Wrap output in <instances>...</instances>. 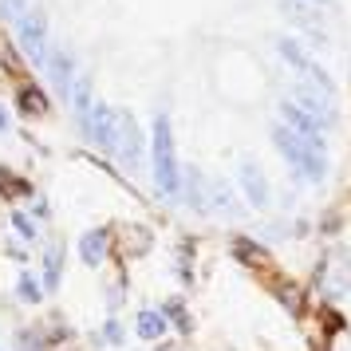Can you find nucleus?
<instances>
[{
	"label": "nucleus",
	"mask_w": 351,
	"mask_h": 351,
	"mask_svg": "<svg viewBox=\"0 0 351 351\" xmlns=\"http://www.w3.org/2000/svg\"><path fill=\"white\" fill-rule=\"evenodd\" d=\"M16 296L24 304H40V300H44V285H40V276H36V272H20V276H16Z\"/></svg>",
	"instance_id": "17"
},
{
	"label": "nucleus",
	"mask_w": 351,
	"mask_h": 351,
	"mask_svg": "<svg viewBox=\"0 0 351 351\" xmlns=\"http://www.w3.org/2000/svg\"><path fill=\"white\" fill-rule=\"evenodd\" d=\"M40 280H44L48 292H56V288L64 285V249H60V245H48V249H44V276H40Z\"/></svg>",
	"instance_id": "16"
},
{
	"label": "nucleus",
	"mask_w": 351,
	"mask_h": 351,
	"mask_svg": "<svg viewBox=\"0 0 351 351\" xmlns=\"http://www.w3.org/2000/svg\"><path fill=\"white\" fill-rule=\"evenodd\" d=\"M91 103H95V91H91V80H87V75H80V80H75V87H71V107H75V114H87L91 111Z\"/></svg>",
	"instance_id": "20"
},
{
	"label": "nucleus",
	"mask_w": 351,
	"mask_h": 351,
	"mask_svg": "<svg viewBox=\"0 0 351 351\" xmlns=\"http://www.w3.org/2000/svg\"><path fill=\"white\" fill-rule=\"evenodd\" d=\"M16 107H20L24 119H44V114L51 111V99H48V91H44L40 83L20 80L16 83Z\"/></svg>",
	"instance_id": "9"
},
{
	"label": "nucleus",
	"mask_w": 351,
	"mask_h": 351,
	"mask_svg": "<svg viewBox=\"0 0 351 351\" xmlns=\"http://www.w3.org/2000/svg\"><path fill=\"white\" fill-rule=\"evenodd\" d=\"M162 316H166V324L174 319V324L182 328V332H190V316H186V308H182L178 300H170V304H166V312H162Z\"/></svg>",
	"instance_id": "23"
},
{
	"label": "nucleus",
	"mask_w": 351,
	"mask_h": 351,
	"mask_svg": "<svg viewBox=\"0 0 351 351\" xmlns=\"http://www.w3.org/2000/svg\"><path fill=\"white\" fill-rule=\"evenodd\" d=\"M111 249H114L111 245V229H103V225H99V229H87V233L80 237V261L83 265H91V269H99V265L111 256Z\"/></svg>",
	"instance_id": "8"
},
{
	"label": "nucleus",
	"mask_w": 351,
	"mask_h": 351,
	"mask_svg": "<svg viewBox=\"0 0 351 351\" xmlns=\"http://www.w3.org/2000/svg\"><path fill=\"white\" fill-rule=\"evenodd\" d=\"M103 339H107V343H114V348H119V343H123V324H119V319H107V324H103Z\"/></svg>",
	"instance_id": "24"
},
{
	"label": "nucleus",
	"mask_w": 351,
	"mask_h": 351,
	"mask_svg": "<svg viewBox=\"0 0 351 351\" xmlns=\"http://www.w3.org/2000/svg\"><path fill=\"white\" fill-rule=\"evenodd\" d=\"M150 166H154V186L166 197H174L182 190V178H178V158H174V134H170V119L158 114L154 119V134H150Z\"/></svg>",
	"instance_id": "1"
},
{
	"label": "nucleus",
	"mask_w": 351,
	"mask_h": 351,
	"mask_svg": "<svg viewBox=\"0 0 351 351\" xmlns=\"http://www.w3.org/2000/svg\"><path fill=\"white\" fill-rule=\"evenodd\" d=\"M0 130H8V111L0 107Z\"/></svg>",
	"instance_id": "26"
},
{
	"label": "nucleus",
	"mask_w": 351,
	"mask_h": 351,
	"mask_svg": "<svg viewBox=\"0 0 351 351\" xmlns=\"http://www.w3.org/2000/svg\"><path fill=\"white\" fill-rule=\"evenodd\" d=\"M64 335H67V328L60 332V324L56 328H24V332L16 335V351H56L60 343H64Z\"/></svg>",
	"instance_id": "10"
},
{
	"label": "nucleus",
	"mask_w": 351,
	"mask_h": 351,
	"mask_svg": "<svg viewBox=\"0 0 351 351\" xmlns=\"http://www.w3.org/2000/svg\"><path fill=\"white\" fill-rule=\"evenodd\" d=\"M241 186H245V197H249L256 209L269 202V186H265V174H261L256 162H241Z\"/></svg>",
	"instance_id": "12"
},
{
	"label": "nucleus",
	"mask_w": 351,
	"mask_h": 351,
	"mask_svg": "<svg viewBox=\"0 0 351 351\" xmlns=\"http://www.w3.org/2000/svg\"><path fill=\"white\" fill-rule=\"evenodd\" d=\"M83 134L103 150V154H114V130H119V111H111L107 103H91V111L80 119Z\"/></svg>",
	"instance_id": "4"
},
{
	"label": "nucleus",
	"mask_w": 351,
	"mask_h": 351,
	"mask_svg": "<svg viewBox=\"0 0 351 351\" xmlns=\"http://www.w3.org/2000/svg\"><path fill=\"white\" fill-rule=\"evenodd\" d=\"M0 75H8V80H24L28 75V64H24V56H20V48L8 40V36L0 32Z\"/></svg>",
	"instance_id": "13"
},
{
	"label": "nucleus",
	"mask_w": 351,
	"mask_h": 351,
	"mask_svg": "<svg viewBox=\"0 0 351 351\" xmlns=\"http://www.w3.org/2000/svg\"><path fill=\"white\" fill-rule=\"evenodd\" d=\"M16 48L24 64H44L48 60V20L40 8H24L16 16Z\"/></svg>",
	"instance_id": "3"
},
{
	"label": "nucleus",
	"mask_w": 351,
	"mask_h": 351,
	"mask_svg": "<svg viewBox=\"0 0 351 351\" xmlns=\"http://www.w3.org/2000/svg\"><path fill=\"white\" fill-rule=\"evenodd\" d=\"M8 221H12V229H16V237H20V241H28V245L36 241V221L28 217V213L12 209V213H8Z\"/></svg>",
	"instance_id": "22"
},
{
	"label": "nucleus",
	"mask_w": 351,
	"mask_h": 351,
	"mask_svg": "<svg viewBox=\"0 0 351 351\" xmlns=\"http://www.w3.org/2000/svg\"><path fill=\"white\" fill-rule=\"evenodd\" d=\"M272 143H276V150L285 154L288 166H296V170L308 174V178H324V154H319L312 143H304L300 134H292L285 123L272 127Z\"/></svg>",
	"instance_id": "2"
},
{
	"label": "nucleus",
	"mask_w": 351,
	"mask_h": 351,
	"mask_svg": "<svg viewBox=\"0 0 351 351\" xmlns=\"http://www.w3.org/2000/svg\"><path fill=\"white\" fill-rule=\"evenodd\" d=\"M114 154L123 166H134L143 158V134H138V123L130 114H119V130H114Z\"/></svg>",
	"instance_id": "7"
},
{
	"label": "nucleus",
	"mask_w": 351,
	"mask_h": 351,
	"mask_svg": "<svg viewBox=\"0 0 351 351\" xmlns=\"http://www.w3.org/2000/svg\"><path fill=\"white\" fill-rule=\"evenodd\" d=\"M280 114H285V127L292 130V134H300L304 143H312L316 150H324V123H319L316 114H308L304 107H296V103H285Z\"/></svg>",
	"instance_id": "6"
},
{
	"label": "nucleus",
	"mask_w": 351,
	"mask_h": 351,
	"mask_svg": "<svg viewBox=\"0 0 351 351\" xmlns=\"http://www.w3.org/2000/svg\"><path fill=\"white\" fill-rule=\"evenodd\" d=\"M48 75H51V91L60 99H71V87H75V60L67 48H48Z\"/></svg>",
	"instance_id": "5"
},
{
	"label": "nucleus",
	"mask_w": 351,
	"mask_h": 351,
	"mask_svg": "<svg viewBox=\"0 0 351 351\" xmlns=\"http://www.w3.org/2000/svg\"><path fill=\"white\" fill-rule=\"evenodd\" d=\"M24 8H28V0H0V16L4 20H16Z\"/></svg>",
	"instance_id": "25"
},
{
	"label": "nucleus",
	"mask_w": 351,
	"mask_h": 351,
	"mask_svg": "<svg viewBox=\"0 0 351 351\" xmlns=\"http://www.w3.org/2000/svg\"><path fill=\"white\" fill-rule=\"evenodd\" d=\"M134 332H138V339H146V343H158L162 335H166V316H162L158 308H143L138 319H134Z\"/></svg>",
	"instance_id": "14"
},
{
	"label": "nucleus",
	"mask_w": 351,
	"mask_h": 351,
	"mask_svg": "<svg viewBox=\"0 0 351 351\" xmlns=\"http://www.w3.org/2000/svg\"><path fill=\"white\" fill-rule=\"evenodd\" d=\"M0 193L4 197H32V182L16 178L12 170H0Z\"/></svg>",
	"instance_id": "19"
},
{
	"label": "nucleus",
	"mask_w": 351,
	"mask_h": 351,
	"mask_svg": "<svg viewBox=\"0 0 351 351\" xmlns=\"http://www.w3.org/2000/svg\"><path fill=\"white\" fill-rule=\"evenodd\" d=\"M146 249H150V229H143V225H123L119 229V253L143 256Z\"/></svg>",
	"instance_id": "15"
},
{
	"label": "nucleus",
	"mask_w": 351,
	"mask_h": 351,
	"mask_svg": "<svg viewBox=\"0 0 351 351\" xmlns=\"http://www.w3.org/2000/svg\"><path fill=\"white\" fill-rule=\"evenodd\" d=\"M280 56H285V60L296 67V71H304L312 83H319V91H332V80H328V75H324V71H319V67L312 64V60H308V56H304L296 44H292V40H280Z\"/></svg>",
	"instance_id": "11"
},
{
	"label": "nucleus",
	"mask_w": 351,
	"mask_h": 351,
	"mask_svg": "<svg viewBox=\"0 0 351 351\" xmlns=\"http://www.w3.org/2000/svg\"><path fill=\"white\" fill-rule=\"evenodd\" d=\"M272 292H276V300L285 304L292 316H300V312H304V296H300V288H296V285H288V280H276V285H272Z\"/></svg>",
	"instance_id": "18"
},
{
	"label": "nucleus",
	"mask_w": 351,
	"mask_h": 351,
	"mask_svg": "<svg viewBox=\"0 0 351 351\" xmlns=\"http://www.w3.org/2000/svg\"><path fill=\"white\" fill-rule=\"evenodd\" d=\"M233 253H237V261H245V265H265L261 245H253L249 237H237V241H233Z\"/></svg>",
	"instance_id": "21"
}]
</instances>
